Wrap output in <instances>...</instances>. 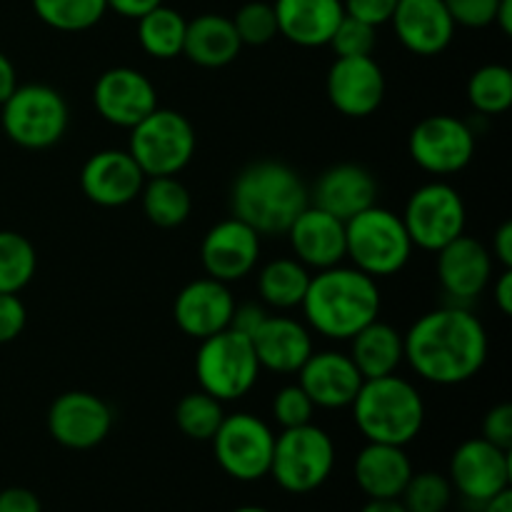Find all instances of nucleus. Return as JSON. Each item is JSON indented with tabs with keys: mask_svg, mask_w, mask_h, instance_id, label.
Returning a JSON list of instances; mask_svg holds the SVG:
<instances>
[{
	"mask_svg": "<svg viewBox=\"0 0 512 512\" xmlns=\"http://www.w3.org/2000/svg\"><path fill=\"white\" fill-rule=\"evenodd\" d=\"M405 360L433 385L473 380L488 360V333L478 315L448 305L420 315L403 335Z\"/></svg>",
	"mask_w": 512,
	"mask_h": 512,
	"instance_id": "nucleus-1",
	"label": "nucleus"
},
{
	"mask_svg": "<svg viewBox=\"0 0 512 512\" xmlns=\"http://www.w3.org/2000/svg\"><path fill=\"white\" fill-rule=\"evenodd\" d=\"M310 205V190L298 170L280 160L245 165L230 188V210L255 233L285 235L293 220Z\"/></svg>",
	"mask_w": 512,
	"mask_h": 512,
	"instance_id": "nucleus-2",
	"label": "nucleus"
},
{
	"mask_svg": "<svg viewBox=\"0 0 512 512\" xmlns=\"http://www.w3.org/2000/svg\"><path fill=\"white\" fill-rule=\"evenodd\" d=\"M300 308L318 335L328 340H350L365 325L378 320L380 290L375 278L358 268L333 265L310 278Z\"/></svg>",
	"mask_w": 512,
	"mask_h": 512,
	"instance_id": "nucleus-3",
	"label": "nucleus"
},
{
	"mask_svg": "<svg viewBox=\"0 0 512 512\" xmlns=\"http://www.w3.org/2000/svg\"><path fill=\"white\" fill-rule=\"evenodd\" d=\"M355 425L368 443L405 448L420 435L425 423V403L413 383L398 375L363 380L350 403Z\"/></svg>",
	"mask_w": 512,
	"mask_h": 512,
	"instance_id": "nucleus-4",
	"label": "nucleus"
},
{
	"mask_svg": "<svg viewBox=\"0 0 512 512\" xmlns=\"http://www.w3.org/2000/svg\"><path fill=\"white\" fill-rule=\"evenodd\" d=\"M413 248L403 218L388 208L370 205L345 220V258L370 278L398 275L408 265Z\"/></svg>",
	"mask_w": 512,
	"mask_h": 512,
	"instance_id": "nucleus-5",
	"label": "nucleus"
},
{
	"mask_svg": "<svg viewBox=\"0 0 512 512\" xmlns=\"http://www.w3.org/2000/svg\"><path fill=\"white\" fill-rule=\"evenodd\" d=\"M258 355L253 343L245 335L225 328L210 338L200 340L198 355H195V375H198L200 390L220 403L240 400L253 390L260 375Z\"/></svg>",
	"mask_w": 512,
	"mask_h": 512,
	"instance_id": "nucleus-6",
	"label": "nucleus"
},
{
	"mask_svg": "<svg viewBox=\"0 0 512 512\" xmlns=\"http://www.w3.org/2000/svg\"><path fill=\"white\" fill-rule=\"evenodd\" d=\"M335 468L333 438L318 425L308 423L300 428H285L275 435L273 463L270 473L275 483L293 495L318 490Z\"/></svg>",
	"mask_w": 512,
	"mask_h": 512,
	"instance_id": "nucleus-7",
	"label": "nucleus"
},
{
	"mask_svg": "<svg viewBox=\"0 0 512 512\" xmlns=\"http://www.w3.org/2000/svg\"><path fill=\"white\" fill-rule=\"evenodd\" d=\"M0 108V125L20 148L45 150L68 130V103L50 85H18Z\"/></svg>",
	"mask_w": 512,
	"mask_h": 512,
	"instance_id": "nucleus-8",
	"label": "nucleus"
},
{
	"mask_svg": "<svg viewBox=\"0 0 512 512\" xmlns=\"http://www.w3.org/2000/svg\"><path fill=\"white\" fill-rule=\"evenodd\" d=\"M145 178L178 175L195 155V130L178 110L155 108L148 118L130 128V148Z\"/></svg>",
	"mask_w": 512,
	"mask_h": 512,
	"instance_id": "nucleus-9",
	"label": "nucleus"
},
{
	"mask_svg": "<svg viewBox=\"0 0 512 512\" xmlns=\"http://www.w3.org/2000/svg\"><path fill=\"white\" fill-rule=\"evenodd\" d=\"M213 453L225 475L240 483H255L270 473L275 435L265 420L250 413L225 415L213 435Z\"/></svg>",
	"mask_w": 512,
	"mask_h": 512,
	"instance_id": "nucleus-10",
	"label": "nucleus"
},
{
	"mask_svg": "<svg viewBox=\"0 0 512 512\" xmlns=\"http://www.w3.org/2000/svg\"><path fill=\"white\" fill-rule=\"evenodd\" d=\"M410 240L418 248L438 253L448 243L465 233V203L453 185L433 180L415 190L400 215Z\"/></svg>",
	"mask_w": 512,
	"mask_h": 512,
	"instance_id": "nucleus-11",
	"label": "nucleus"
},
{
	"mask_svg": "<svg viewBox=\"0 0 512 512\" xmlns=\"http://www.w3.org/2000/svg\"><path fill=\"white\" fill-rule=\"evenodd\" d=\"M408 150L425 173L453 175L473 160L475 133L453 115H428L410 130Z\"/></svg>",
	"mask_w": 512,
	"mask_h": 512,
	"instance_id": "nucleus-12",
	"label": "nucleus"
},
{
	"mask_svg": "<svg viewBox=\"0 0 512 512\" xmlns=\"http://www.w3.org/2000/svg\"><path fill=\"white\" fill-rule=\"evenodd\" d=\"M510 478V453L485 438L465 440L450 458V485L463 495L465 503L478 508L510 490Z\"/></svg>",
	"mask_w": 512,
	"mask_h": 512,
	"instance_id": "nucleus-13",
	"label": "nucleus"
},
{
	"mask_svg": "<svg viewBox=\"0 0 512 512\" xmlns=\"http://www.w3.org/2000/svg\"><path fill=\"white\" fill-rule=\"evenodd\" d=\"M113 408L85 390L58 395L48 408V433L68 450H90L103 443L113 428Z\"/></svg>",
	"mask_w": 512,
	"mask_h": 512,
	"instance_id": "nucleus-14",
	"label": "nucleus"
},
{
	"mask_svg": "<svg viewBox=\"0 0 512 512\" xmlns=\"http://www.w3.org/2000/svg\"><path fill=\"white\" fill-rule=\"evenodd\" d=\"M93 103L105 123L135 128L158 108V93L148 75L128 65H118L95 80Z\"/></svg>",
	"mask_w": 512,
	"mask_h": 512,
	"instance_id": "nucleus-15",
	"label": "nucleus"
},
{
	"mask_svg": "<svg viewBox=\"0 0 512 512\" xmlns=\"http://www.w3.org/2000/svg\"><path fill=\"white\" fill-rule=\"evenodd\" d=\"M260 258V235L248 223L233 218L220 220L200 243V260L208 278L235 283L250 275Z\"/></svg>",
	"mask_w": 512,
	"mask_h": 512,
	"instance_id": "nucleus-16",
	"label": "nucleus"
},
{
	"mask_svg": "<svg viewBox=\"0 0 512 512\" xmlns=\"http://www.w3.org/2000/svg\"><path fill=\"white\" fill-rule=\"evenodd\" d=\"M325 88L333 108L345 118H368L385 98V75L373 55L338 58L330 65Z\"/></svg>",
	"mask_w": 512,
	"mask_h": 512,
	"instance_id": "nucleus-17",
	"label": "nucleus"
},
{
	"mask_svg": "<svg viewBox=\"0 0 512 512\" xmlns=\"http://www.w3.org/2000/svg\"><path fill=\"white\" fill-rule=\"evenodd\" d=\"M145 185V173L128 150H100L85 160L80 170L83 195L103 208L133 203Z\"/></svg>",
	"mask_w": 512,
	"mask_h": 512,
	"instance_id": "nucleus-18",
	"label": "nucleus"
},
{
	"mask_svg": "<svg viewBox=\"0 0 512 512\" xmlns=\"http://www.w3.org/2000/svg\"><path fill=\"white\" fill-rule=\"evenodd\" d=\"M235 300L228 283L215 278H198L185 285L173 303V320L188 338L205 340L230 328Z\"/></svg>",
	"mask_w": 512,
	"mask_h": 512,
	"instance_id": "nucleus-19",
	"label": "nucleus"
},
{
	"mask_svg": "<svg viewBox=\"0 0 512 512\" xmlns=\"http://www.w3.org/2000/svg\"><path fill=\"white\" fill-rule=\"evenodd\" d=\"M378 200V180L358 163H338L325 168L310 190V205L335 215L345 223Z\"/></svg>",
	"mask_w": 512,
	"mask_h": 512,
	"instance_id": "nucleus-20",
	"label": "nucleus"
},
{
	"mask_svg": "<svg viewBox=\"0 0 512 512\" xmlns=\"http://www.w3.org/2000/svg\"><path fill=\"white\" fill-rule=\"evenodd\" d=\"M300 373V388L310 398L315 408L343 410L358 395L363 385V375L353 365L350 355L338 350H323V353H310Z\"/></svg>",
	"mask_w": 512,
	"mask_h": 512,
	"instance_id": "nucleus-21",
	"label": "nucleus"
},
{
	"mask_svg": "<svg viewBox=\"0 0 512 512\" xmlns=\"http://www.w3.org/2000/svg\"><path fill=\"white\" fill-rule=\"evenodd\" d=\"M390 20L400 43L423 58L440 55L455 38V23L443 0H398Z\"/></svg>",
	"mask_w": 512,
	"mask_h": 512,
	"instance_id": "nucleus-22",
	"label": "nucleus"
},
{
	"mask_svg": "<svg viewBox=\"0 0 512 512\" xmlns=\"http://www.w3.org/2000/svg\"><path fill=\"white\" fill-rule=\"evenodd\" d=\"M295 260L313 270H325L345 260V223L325 210L308 205L285 233Z\"/></svg>",
	"mask_w": 512,
	"mask_h": 512,
	"instance_id": "nucleus-23",
	"label": "nucleus"
},
{
	"mask_svg": "<svg viewBox=\"0 0 512 512\" xmlns=\"http://www.w3.org/2000/svg\"><path fill=\"white\" fill-rule=\"evenodd\" d=\"M493 258L480 240L460 235L438 250V278L455 300H473L490 285Z\"/></svg>",
	"mask_w": 512,
	"mask_h": 512,
	"instance_id": "nucleus-24",
	"label": "nucleus"
},
{
	"mask_svg": "<svg viewBox=\"0 0 512 512\" xmlns=\"http://www.w3.org/2000/svg\"><path fill=\"white\" fill-rule=\"evenodd\" d=\"M260 368L273 373H298L313 353V338L303 323L283 315H268L250 338Z\"/></svg>",
	"mask_w": 512,
	"mask_h": 512,
	"instance_id": "nucleus-25",
	"label": "nucleus"
},
{
	"mask_svg": "<svg viewBox=\"0 0 512 512\" xmlns=\"http://www.w3.org/2000/svg\"><path fill=\"white\" fill-rule=\"evenodd\" d=\"M278 35L300 48L328 45L343 20V0H275Z\"/></svg>",
	"mask_w": 512,
	"mask_h": 512,
	"instance_id": "nucleus-26",
	"label": "nucleus"
},
{
	"mask_svg": "<svg viewBox=\"0 0 512 512\" xmlns=\"http://www.w3.org/2000/svg\"><path fill=\"white\" fill-rule=\"evenodd\" d=\"M353 473L368 500H398L413 475V463L400 445L368 443L355 458Z\"/></svg>",
	"mask_w": 512,
	"mask_h": 512,
	"instance_id": "nucleus-27",
	"label": "nucleus"
},
{
	"mask_svg": "<svg viewBox=\"0 0 512 512\" xmlns=\"http://www.w3.org/2000/svg\"><path fill=\"white\" fill-rule=\"evenodd\" d=\"M243 50L233 20L218 13H205L188 20L183 55L200 68H225Z\"/></svg>",
	"mask_w": 512,
	"mask_h": 512,
	"instance_id": "nucleus-28",
	"label": "nucleus"
},
{
	"mask_svg": "<svg viewBox=\"0 0 512 512\" xmlns=\"http://www.w3.org/2000/svg\"><path fill=\"white\" fill-rule=\"evenodd\" d=\"M350 360L363 375V380L385 378L398 370V365L405 360V343L398 328L383 323V320H373L365 325L360 333L350 338Z\"/></svg>",
	"mask_w": 512,
	"mask_h": 512,
	"instance_id": "nucleus-29",
	"label": "nucleus"
},
{
	"mask_svg": "<svg viewBox=\"0 0 512 512\" xmlns=\"http://www.w3.org/2000/svg\"><path fill=\"white\" fill-rule=\"evenodd\" d=\"M310 270L295 258H278L258 275V293L265 305L278 310L300 308L310 285Z\"/></svg>",
	"mask_w": 512,
	"mask_h": 512,
	"instance_id": "nucleus-30",
	"label": "nucleus"
},
{
	"mask_svg": "<svg viewBox=\"0 0 512 512\" xmlns=\"http://www.w3.org/2000/svg\"><path fill=\"white\" fill-rule=\"evenodd\" d=\"M140 200H143L145 218L158 228H178L190 218V210H193L188 188L175 175L150 178L140 190Z\"/></svg>",
	"mask_w": 512,
	"mask_h": 512,
	"instance_id": "nucleus-31",
	"label": "nucleus"
},
{
	"mask_svg": "<svg viewBox=\"0 0 512 512\" xmlns=\"http://www.w3.org/2000/svg\"><path fill=\"white\" fill-rule=\"evenodd\" d=\"M188 20L168 5H158L138 18L140 48L155 60H173L183 55Z\"/></svg>",
	"mask_w": 512,
	"mask_h": 512,
	"instance_id": "nucleus-32",
	"label": "nucleus"
},
{
	"mask_svg": "<svg viewBox=\"0 0 512 512\" xmlns=\"http://www.w3.org/2000/svg\"><path fill=\"white\" fill-rule=\"evenodd\" d=\"M33 10L48 28L80 33L103 20L108 3L105 0H33Z\"/></svg>",
	"mask_w": 512,
	"mask_h": 512,
	"instance_id": "nucleus-33",
	"label": "nucleus"
},
{
	"mask_svg": "<svg viewBox=\"0 0 512 512\" xmlns=\"http://www.w3.org/2000/svg\"><path fill=\"white\" fill-rule=\"evenodd\" d=\"M38 255L25 235L0 230V293L18 295L33 280Z\"/></svg>",
	"mask_w": 512,
	"mask_h": 512,
	"instance_id": "nucleus-34",
	"label": "nucleus"
},
{
	"mask_svg": "<svg viewBox=\"0 0 512 512\" xmlns=\"http://www.w3.org/2000/svg\"><path fill=\"white\" fill-rule=\"evenodd\" d=\"M468 100L478 113L500 115L512 105V73L508 65L490 63L468 80Z\"/></svg>",
	"mask_w": 512,
	"mask_h": 512,
	"instance_id": "nucleus-35",
	"label": "nucleus"
},
{
	"mask_svg": "<svg viewBox=\"0 0 512 512\" xmlns=\"http://www.w3.org/2000/svg\"><path fill=\"white\" fill-rule=\"evenodd\" d=\"M223 418V403L203 390L180 398L178 408H175V425L180 428V433L190 440H200V443L213 440Z\"/></svg>",
	"mask_w": 512,
	"mask_h": 512,
	"instance_id": "nucleus-36",
	"label": "nucleus"
},
{
	"mask_svg": "<svg viewBox=\"0 0 512 512\" xmlns=\"http://www.w3.org/2000/svg\"><path fill=\"white\" fill-rule=\"evenodd\" d=\"M398 500L408 512H445L453 503V485L440 473H413Z\"/></svg>",
	"mask_w": 512,
	"mask_h": 512,
	"instance_id": "nucleus-37",
	"label": "nucleus"
},
{
	"mask_svg": "<svg viewBox=\"0 0 512 512\" xmlns=\"http://www.w3.org/2000/svg\"><path fill=\"white\" fill-rule=\"evenodd\" d=\"M230 20H233L235 33H238L243 45L260 48V45H268L278 35L275 8L273 3H265V0H250Z\"/></svg>",
	"mask_w": 512,
	"mask_h": 512,
	"instance_id": "nucleus-38",
	"label": "nucleus"
},
{
	"mask_svg": "<svg viewBox=\"0 0 512 512\" xmlns=\"http://www.w3.org/2000/svg\"><path fill=\"white\" fill-rule=\"evenodd\" d=\"M375 43H378V35L373 25L343 15L328 45L338 58H365V55H373Z\"/></svg>",
	"mask_w": 512,
	"mask_h": 512,
	"instance_id": "nucleus-39",
	"label": "nucleus"
},
{
	"mask_svg": "<svg viewBox=\"0 0 512 512\" xmlns=\"http://www.w3.org/2000/svg\"><path fill=\"white\" fill-rule=\"evenodd\" d=\"M313 410L315 405L300 385H285L273 398V415L283 430L313 423Z\"/></svg>",
	"mask_w": 512,
	"mask_h": 512,
	"instance_id": "nucleus-40",
	"label": "nucleus"
},
{
	"mask_svg": "<svg viewBox=\"0 0 512 512\" xmlns=\"http://www.w3.org/2000/svg\"><path fill=\"white\" fill-rule=\"evenodd\" d=\"M455 25L465 28H488L495 20L500 0H443Z\"/></svg>",
	"mask_w": 512,
	"mask_h": 512,
	"instance_id": "nucleus-41",
	"label": "nucleus"
},
{
	"mask_svg": "<svg viewBox=\"0 0 512 512\" xmlns=\"http://www.w3.org/2000/svg\"><path fill=\"white\" fill-rule=\"evenodd\" d=\"M488 443L498 445L503 450H512V405L500 403L490 408L483 418V435Z\"/></svg>",
	"mask_w": 512,
	"mask_h": 512,
	"instance_id": "nucleus-42",
	"label": "nucleus"
},
{
	"mask_svg": "<svg viewBox=\"0 0 512 512\" xmlns=\"http://www.w3.org/2000/svg\"><path fill=\"white\" fill-rule=\"evenodd\" d=\"M25 320H28V313H25L23 300L15 293H0V345L13 343L23 333Z\"/></svg>",
	"mask_w": 512,
	"mask_h": 512,
	"instance_id": "nucleus-43",
	"label": "nucleus"
},
{
	"mask_svg": "<svg viewBox=\"0 0 512 512\" xmlns=\"http://www.w3.org/2000/svg\"><path fill=\"white\" fill-rule=\"evenodd\" d=\"M395 5H398V0H343L345 15L363 20V23L373 25V28L390 23Z\"/></svg>",
	"mask_w": 512,
	"mask_h": 512,
	"instance_id": "nucleus-44",
	"label": "nucleus"
},
{
	"mask_svg": "<svg viewBox=\"0 0 512 512\" xmlns=\"http://www.w3.org/2000/svg\"><path fill=\"white\" fill-rule=\"evenodd\" d=\"M268 318V310L258 303H245V305H235L233 318H230V328L235 333L245 335V338H253L255 330L265 323Z\"/></svg>",
	"mask_w": 512,
	"mask_h": 512,
	"instance_id": "nucleus-45",
	"label": "nucleus"
},
{
	"mask_svg": "<svg viewBox=\"0 0 512 512\" xmlns=\"http://www.w3.org/2000/svg\"><path fill=\"white\" fill-rule=\"evenodd\" d=\"M0 512H43L40 498L28 488L0 490Z\"/></svg>",
	"mask_w": 512,
	"mask_h": 512,
	"instance_id": "nucleus-46",
	"label": "nucleus"
},
{
	"mask_svg": "<svg viewBox=\"0 0 512 512\" xmlns=\"http://www.w3.org/2000/svg\"><path fill=\"white\" fill-rule=\"evenodd\" d=\"M105 3H108V10H113V13L138 20L140 15L150 13L153 8L163 5V0H105Z\"/></svg>",
	"mask_w": 512,
	"mask_h": 512,
	"instance_id": "nucleus-47",
	"label": "nucleus"
},
{
	"mask_svg": "<svg viewBox=\"0 0 512 512\" xmlns=\"http://www.w3.org/2000/svg\"><path fill=\"white\" fill-rule=\"evenodd\" d=\"M493 300L503 315L512 313V268H503L493 283Z\"/></svg>",
	"mask_w": 512,
	"mask_h": 512,
	"instance_id": "nucleus-48",
	"label": "nucleus"
},
{
	"mask_svg": "<svg viewBox=\"0 0 512 512\" xmlns=\"http://www.w3.org/2000/svg\"><path fill=\"white\" fill-rule=\"evenodd\" d=\"M493 253L503 268H512V223H503L495 230Z\"/></svg>",
	"mask_w": 512,
	"mask_h": 512,
	"instance_id": "nucleus-49",
	"label": "nucleus"
},
{
	"mask_svg": "<svg viewBox=\"0 0 512 512\" xmlns=\"http://www.w3.org/2000/svg\"><path fill=\"white\" fill-rule=\"evenodd\" d=\"M15 88H18V73H15L13 60L0 53V105L13 95Z\"/></svg>",
	"mask_w": 512,
	"mask_h": 512,
	"instance_id": "nucleus-50",
	"label": "nucleus"
},
{
	"mask_svg": "<svg viewBox=\"0 0 512 512\" xmlns=\"http://www.w3.org/2000/svg\"><path fill=\"white\" fill-rule=\"evenodd\" d=\"M493 25H498L503 35H512V0H500Z\"/></svg>",
	"mask_w": 512,
	"mask_h": 512,
	"instance_id": "nucleus-51",
	"label": "nucleus"
},
{
	"mask_svg": "<svg viewBox=\"0 0 512 512\" xmlns=\"http://www.w3.org/2000/svg\"><path fill=\"white\" fill-rule=\"evenodd\" d=\"M360 512H408L400 500H368Z\"/></svg>",
	"mask_w": 512,
	"mask_h": 512,
	"instance_id": "nucleus-52",
	"label": "nucleus"
},
{
	"mask_svg": "<svg viewBox=\"0 0 512 512\" xmlns=\"http://www.w3.org/2000/svg\"><path fill=\"white\" fill-rule=\"evenodd\" d=\"M480 512H512V493L505 490V493L495 495L493 500H488V503L480 508Z\"/></svg>",
	"mask_w": 512,
	"mask_h": 512,
	"instance_id": "nucleus-53",
	"label": "nucleus"
},
{
	"mask_svg": "<svg viewBox=\"0 0 512 512\" xmlns=\"http://www.w3.org/2000/svg\"><path fill=\"white\" fill-rule=\"evenodd\" d=\"M233 512H270L268 508H260V505H240Z\"/></svg>",
	"mask_w": 512,
	"mask_h": 512,
	"instance_id": "nucleus-54",
	"label": "nucleus"
}]
</instances>
